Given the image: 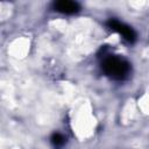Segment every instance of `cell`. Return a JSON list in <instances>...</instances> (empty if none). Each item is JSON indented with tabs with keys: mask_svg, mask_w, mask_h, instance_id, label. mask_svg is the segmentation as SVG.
Returning <instances> with one entry per match:
<instances>
[{
	"mask_svg": "<svg viewBox=\"0 0 149 149\" xmlns=\"http://www.w3.org/2000/svg\"><path fill=\"white\" fill-rule=\"evenodd\" d=\"M104 71L112 78L114 79H122L127 76L129 71V65L127 62L123 59L116 58V57H111L107 58L104 62Z\"/></svg>",
	"mask_w": 149,
	"mask_h": 149,
	"instance_id": "1",
	"label": "cell"
},
{
	"mask_svg": "<svg viewBox=\"0 0 149 149\" xmlns=\"http://www.w3.org/2000/svg\"><path fill=\"white\" fill-rule=\"evenodd\" d=\"M107 24L109 26L111 29H113V30L118 31L119 34H121L125 40H127V41H129V42L135 41L136 35H135L134 30H133L130 27L126 26L125 23H122V22H120V21H118V20L111 19V20L107 22Z\"/></svg>",
	"mask_w": 149,
	"mask_h": 149,
	"instance_id": "2",
	"label": "cell"
},
{
	"mask_svg": "<svg viewBox=\"0 0 149 149\" xmlns=\"http://www.w3.org/2000/svg\"><path fill=\"white\" fill-rule=\"evenodd\" d=\"M55 10L64 14H73L79 10V5L74 1H69V0H61L54 3Z\"/></svg>",
	"mask_w": 149,
	"mask_h": 149,
	"instance_id": "3",
	"label": "cell"
},
{
	"mask_svg": "<svg viewBox=\"0 0 149 149\" xmlns=\"http://www.w3.org/2000/svg\"><path fill=\"white\" fill-rule=\"evenodd\" d=\"M51 142H52V144L55 146V147H61V146H63L64 143H65V137L63 136V135H61V134H54L52 135V137H51Z\"/></svg>",
	"mask_w": 149,
	"mask_h": 149,
	"instance_id": "4",
	"label": "cell"
}]
</instances>
